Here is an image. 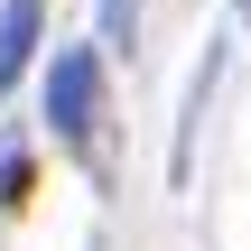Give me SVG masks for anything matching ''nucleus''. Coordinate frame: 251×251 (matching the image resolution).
Instances as JSON below:
<instances>
[{"label": "nucleus", "mask_w": 251, "mask_h": 251, "mask_svg": "<svg viewBox=\"0 0 251 251\" xmlns=\"http://www.w3.org/2000/svg\"><path fill=\"white\" fill-rule=\"evenodd\" d=\"M242 19H251V0H242Z\"/></svg>", "instance_id": "obj_5"}, {"label": "nucleus", "mask_w": 251, "mask_h": 251, "mask_svg": "<svg viewBox=\"0 0 251 251\" xmlns=\"http://www.w3.org/2000/svg\"><path fill=\"white\" fill-rule=\"evenodd\" d=\"M37 19H47V0H0V84L28 75V56H37Z\"/></svg>", "instance_id": "obj_2"}, {"label": "nucleus", "mask_w": 251, "mask_h": 251, "mask_svg": "<svg viewBox=\"0 0 251 251\" xmlns=\"http://www.w3.org/2000/svg\"><path fill=\"white\" fill-rule=\"evenodd\" d=\"M102 47H112V56L140 47V0H102Z\"/></svg>", "instance_id": "obj_3"}, {"label": "nucleus", "mask_w": 251, "mask_h": 251, "mask_svg": "<svg viewBox=\"0 0 251 251\" xmlns=\"http://www.w3.org/2000/svg\"><path fill=\"white\" fill-rule=\"evenodd\" d=\"M47 121H56V140L75 158L102 168V121H112V102H102V47H56V65H47Z\"/></svg>", "instance_id": "obj_1"}, {"label": "nucleus", "mask_w": 251, "mask_h": 251, "mask_svg": "<svg viewBox=\"0 0 251 251\" xmlns=\"http://www.w3.org/2000/svg\"><path fill=\"white\" fill-rule=\"evenodd\" d=\"M19 196H28V158L9 149V158H0V205H19Z\"/></svg>", "instance_id": "obj_4"}]
</instances>
